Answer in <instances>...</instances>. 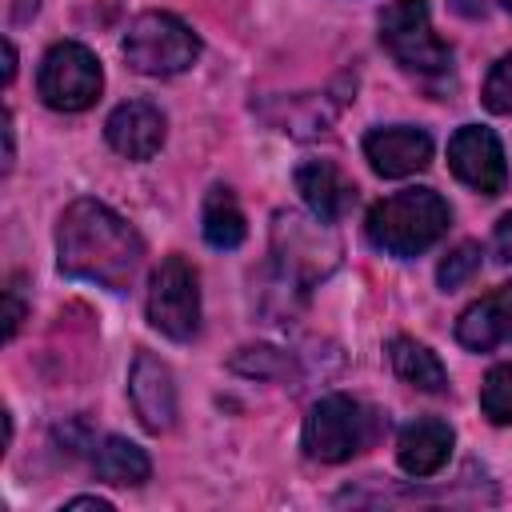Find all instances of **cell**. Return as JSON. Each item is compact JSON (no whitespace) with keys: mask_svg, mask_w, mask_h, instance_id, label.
I'll list each match as a JSON object with an SVG mask.
<instances>
[{"mask_svg":"<svg viewBox=\"0 0 512 512\" xmlns=\"http://www.w3.org/2000/svg\"><path fill=\"white\" fill-rule=\"evenodd\" d=\"M144 260L140 232L100 200H72L56 224V264L64 276L100 288H128Z\"/></svg>","mask_w":512,"mask_h":512,"instance_id":"6da1fadb","label":"cell"},{"mask_svg":"<svg viewBox=\"0 0 512 512\" xmlns=\"http://www.w3.org/2000/svg\"><path fill=\"white\" fill-rule=\"evenodd\" d=\"M452 224V212L444 204L440 192L432 188H404L380 204H372L364 232L372 240V248L388 252V256H420L424 248H432Z\"/></svg>","mask_w":512,"mask_h":512,"instance_id":"7a4b0ae2","label":"cell"},{"mask_svg":"<svg viewBox=\"0 0 512 512\" xmlns=\"http://www.w3.org/2000/svg\"><path fill=\"white\" fill-rule=\"evenodd\" d=\"M200 56L196 32L172 12H140L124 32V60L140 76H176Z\"/></svg>","mask_w":512,"mask_h":512,"instance_id":"3957f363","label":"cell"},{"mask_svg":"<svg viewBox=\"0 0 512 512\" xmlns=\"http://www.w3.org/2000/svg\"><path fill=\"white\" fill-rule=\"evenodd\" d=\"M372 440V412L352 396H324L304 416V452L320 464L352 460Z\"/></svg>","mask_w":512,"mask_h":512,"instance_id":"277c9868","label":"cell"},{"mask_svg":"<svg viewBox=\"0 0 512 512\" xmlns=\"http://www.w3.org/2000/svg\"><path fill=\"white\" fill-rule=\"evenodd\" d=\"M36 88H40V100L56 112H84L100 100L104 72H100V60L84 44L60 40L44 52Z\"/></svg>","mask_w":512,"mask_h":512,"instance_id":"5b68a950","label":"cell"},{"mask_svg":"<svg viewBox=\"0 0 512 512\" xmlns=\"http://www.w3.org/2000/svg\"><path fill=\"white\" fill-rule=\"evenodd\" d=\"M380 44L408 72H444L452 64L448 44L432 32L424 0H388V8L380 12Z\"/></svg>","mask_w":512,"mask_h":512,"instance_id":"8992f818","label":"cell"},{"mask_svg":"<svg viewBox=\"0 0 512 512\" xmlns=\"http://www.w3.org/2000/svg\"><path fill=\"white\" fill-rule=\"evenodd\" d=\"M148 320L168 340H192L200 332V280L184 256L160 260L148 280Z\"/></svg>","mask_w":512,"mask_h":512,"instance_id":"52a82bcc","label":"cell"},{"mask_svg":"<svg viewBox=\"0 0 512 512\" xmlns=\"http://www.w3.org/2000/svg\"><path fill=\"white\" fill-rule=\"evenodd\" d=\"M276 260H280V276L292 284H312L320 276L332 272L340 248L336 236L328 232L324 220H304V216H280L276 220Z\"/></svg>","mask_w":512,"mask_h":512,"instance_id":"ba28073f","label":"cell"},{"mask_svg":"<svg viewBox=\"0 0 512 512\" xmlns=\"http://www.w3.org/2000/svg\"><path fill=\"white\" fill-rule=\"evenodd\" d=\"M448 168L456 172L460 184H468L480 196L504 192V180H508L504 148H500L496 132L484 128V124H464V128L452 132V140H448Z\"/></svg>","mask_w":512,"mask_h":512,"instance_id":"9c48e42d","label":"cell"},{"mask_svg":"<svg viewBox=\"0 0 512 512\" xmlns=\"http://www.w3.org/2000/svg\"><path fill=\"white\" fill-rule=\"evenodd\" d=\"M128 400L148 432H168L176 424V384L172 368L152 352H136L128 372Z\"/></svg>","mask_w":512,"mask_h":512,"instance_id":"30bf717a","label":"cell"},{"mask_svg":"<svg viewBox=\"0 0 512 512\" xmlns=\"http://www.w3.org/2000/svg\"><path fill=\"white\" fill-rule=\"evenodd\" d=\"M364 156L376 176L400 180V176L424 172L432 164V136L424 128H408V124L376 128L364 136Z\"/></svg>","mask_w":512,"mask_h":512,"instance_id":"8fae6325","label":"cell"},{"mask_svg":"<svg viewBox=\"0 0 512 512\" xmlns=\"http://www.w3.org/2000/svg\"><path fill=\"white\" fill-rule=\"evenodd\" d=\"M104 136L124 160H152L164 144V116L148 100H128V104L112 108Z\"/></svg>","mask_w":512,"mask_h":512,"instance_id":"7c38bea8","label":"cell"},{"mask_svg":"<svg viewBox=\"0 0 512 512\" xmlns=\"http://www.w3.org/2000/svg\"><path fill=\"white\" fill-rule=\"evenodd\" d=\"M296 192L304 196L308 212L316 220H324V224H336L352 208V200H356L352 180L332 160H308V164H300L296 168Z\"/></svg>","mask_w":512,"mask_h":512,"instance_id":"4fadbf2b","label":"cell"},{"mask_svg":"<svg viewBox=\"0 0 512 512\" xmlns=\"http://www.w3.org/2000/svg\"><path fill=\"white\" fill-rule=\"evenodd\" d=\"M508 336H512V284L480 296L456 320V340L472 352H492Z\"/></svg>","mask_w":512,"mask_h":512,"instance_id":"5bb4252c","label":"cell"},{"mask_svg":"<svg viewBox=\"0 0 512 512\" xmlns=\"http://www.w3.org/2000/svg\"><path fill=\"white\" fill-rule=\"evenodd\" d=\"M452 428L436 416H420L412 424H404L400 440H396V460L408 476H432L448 464L452 456Z\"/></svg>","mask_w":512,"mask_h":512,"instance_id":"9a60e30c","label":"cell"},{"mask_svg":"<svg viewBox=\"0 0 512 512\" xmlns=\"http://www.w3.org/2000/svg\"><path fill=\"white\" fill-rule=\"evenodd\" d=\"M388 360H392V372L408 384V388H420V392H444L448 388V372L444 364L436 360L432 348H424L420 340L412 336H396L388 344Z\"/></svg>","mask_w":512,"mask_h":512,"instance_id":"2e32d148","label":"cell"},{"mask_svg":"<svg viewBox=\"0 0 512 512\" xmlns=\"http://www.w3.org/2000/svg\"><path fill=\"white\" fill-rule=\"evenodd\" d=\"M92 468H96V476H100L104 484H116V488H136V484H144L148 472H152L144 448H136V444L124 440V436H104V440L96 444V452H92Z\"/></svg>","mask_w":512,"mask_h":512,"instance_id":"e0dca14e","label":"cell"},{"mask_svg":"<svg viewBox=\"0 0 512 512\" xmlns=\"http://www.w3.org/2000/svg\"><path fill=\"white\" fill-rule=\"evenodd\" d=\"M200 232L212 248H240L244 236H248V224H244V212L236 204V196L228 188H212L204 196V208H200Z\"/></svg>","mask_w":512,"mask_h":512,"instance_id":"ac0fdd59","label":"cell"},{"mask_svg":"<svg viewBox=\"0 0 512 512\" xmlns=\"http://www.w3.org/2000/svg\"><path fill=\"white\" fill-rule=\"evenodd\" d=\"M480 412L492 424H512V364H496L480 384Z\"/></svg>","mask_w":512,"mask_h":512,"instance_id":"d6986e66","label":"cell"},{"mask_svg":"<svg viewBox=\"0 0 512 512\" xmlns=\"http://www.w3.org/2000/svg\"><path fill=\"white\" fill-rule=\"evenodd\" d=\"M480 244H472V240H464V244H456L444 260H440V268H436V280H440V288H460L476 268H480Z\"/></svg>","mask_w":512,"mask_h":512,"instance_id":"ffe728a7","label":"cell"},{"mask_svg":"<svg viewBox=\"0 0 512 512\" xmlns=\"http://www.w3.org/2000/svg\"><path fill=\"white\" fill-rule=\"evenodd\" d=\"M484 104L492 112H512V56L496 60L484 80Z\"/></svg>","mask_w":512,"mask_h":512,"instance_id":"44dd1931","label":"cell"},{"mask_svg":"<svg viewBox=\"0 0 512 512\" xmlns=\"http://www.w3.org/2000/svg\"><path fill=\"white\" fill-rule=\"evenodd\" d=\"M492 248H496V256H500L504 264H512V212L500 216V224H496V232H492Z\"/></svg>","mask_w":512,"mask_h":512,"instance_id":"7402d4cb","label":"cell"},{"mask_svg":"<svg viewBox=\"0 0 512 512\" xmlns=\"http://www.w3.org/2000/svg\"><path fill=\"white\" fill-rule=\"evenodd\" d=\"M20 316H24L20 292H16V288H8V336H16V328H20Z\"/></svg>","mask_w":512,"mask_h":512,"instance_id":"603a6c76","label":"cell"},{"mask_svg":"<svg viewBox=\"0 0 512 512\" xmlns=\"http://www.w3.org/2000/svg\"><path fill=\"white\" fill-rule=\"evenodd\" d=\"M64 508H96V512H112V504L100 500V496H76V500H68Z\"/></svg>","mask_w":512,"mask_h":512,"instance_id":"cb8c5ba5","label":"cell"},{"mask_svg":"<svg viewBox=\"0 0 512 512\" xmlns=\"http://www.w3.org/2000/svg\"><path fill=\"white\" fill-rule=\"evenodd\" d=\"M12 156H16V140H12V116H4V172L12 168Z\"/></svg>","mask_w":512,"mask_h":512,"instance_id":"d4e9b609","label":"cell"},{"mask_svg":"<svg viewBox=\"0 0 512 512\" xmlns=\"http://www.w3.org/2000/svg\"><path fill=\"white\" fill-rule=\"evenodd\" d=\"M4 60H8V64H4V80L12 84V76H16V48H12V40L4 44Z\"/></svg>","mask_w":512,"mask_h":512,"instance_id":"484cf974","label":"cell"},{"mask_svg":"<svg viewBox=\"0 0 512 512\" xmlns=\"http://www.w3.org/2000/svg\"><path fill=\"white\" fill-rule=\"evenodd\" d=\"M504 8H508V12H512V0H504Z\"/></svg>","mask_w":512,"mask_h":512,"instance_id":"4316f807","label":"cell"}]
</instances>
